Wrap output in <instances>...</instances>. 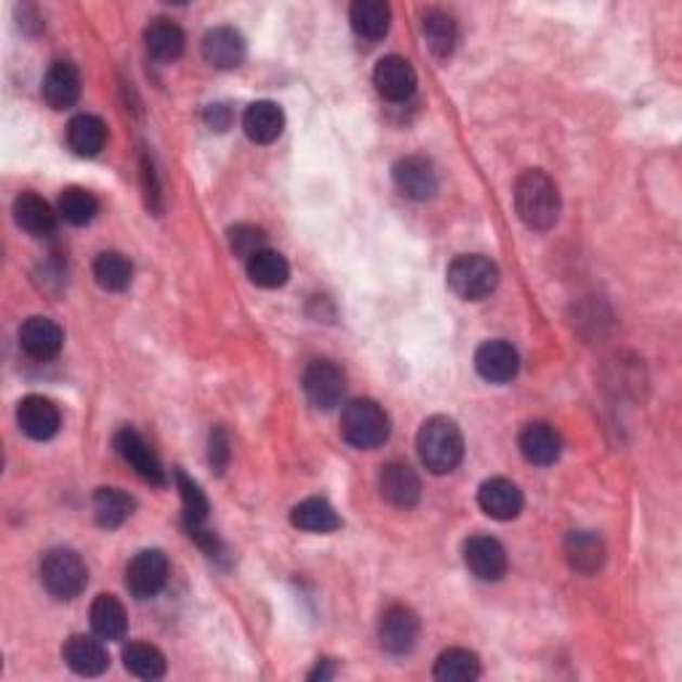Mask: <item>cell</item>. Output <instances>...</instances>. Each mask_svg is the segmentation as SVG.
<instances>
[{
  "label": "cell",
  "mask_w": 682,
  "mask_h": 682,
  "mask_svg": "<svg viewBox=\"0 0 682 682\" xmlns=\"http://www.w3.org/2000/svg\"><path fill=\"white\" fill-rule=\"evenodd\" d=\"M517 217L530 230H552L559 219V190L557 184L539 168L520 173L515 184Z\"/></svg>",
  "instance_id": "obj_1"
},
{
  "label": "cell",
  "mask_w": 682,
  "mask_h": 682,
  "mask_svg": "<svg viewBox=\"0 0 682 682\" xmlns=\"http://www.w3.org/2000/svg\"><path fill=\"white\" fill-rule=\"evenodd\" d=\"M419 459L433 475H448L464 459V437L456 422L448 416H433L422 424L416 437Z\"/></svg>",
  "instance_id": "obj_2"
},
{
  "label": "cell",
  "mask_w": 682,
  "mask_h": 682,
  "mask_svg": "<svg viewBox=\"0 0 682 682\" xmlns=\"http://www.w3.org/2000/svg\"><path fill=\"white\" fill-rule=\"evenodd\" d=\"M342 435L349 446L360 451L378 448L389 437V419L376 400L358 398L344 406L342 411Z\"/></svg>",
  "instance_id": "obj_3"
},
{
  "label": "cell",
  "mask_w": 682,
  "mask_h": 682,
  "mask_svg": "<svg viewBox=\"0 0 682 682\" xmlns=\"http://www.w3.org/2000/svg\"><path fill=\"white\" fill-rule=\"evenodd\" d=\"M40 581L56 600H75L89 584V568L73 550H51L40 559Z\"/></svg>",
  "instance_id": "obj_4"
},
{
  "label": "cell",
  "mask_w": 682,
  "mask_h": 682,
  "mask_svg": "<svg viewBox=\"0 0 682 682\" xmlns=\"http://www.w3.org/2000/svg\"><path fill=\"white\" fill-rule=\"evenodd\" d=\"M448 285L459 299L480 301L497 291L499 267L480 254L456 256L448 267Z\"/></svg>",
  "instance_id": "obj_5"
},
{
  "label": "cell",
  "mask_w": 682,
  "mask_h": 682,
  "mask_svg": "<svg viewBox=\"0 0 682 682\" xmlns=\"http://www.w3.org/2000/svg\"><path fill=\"white\" fill-rule=\"evenodd\" d=\"M305 393L310 403L320 411H331L342 403L344 389H347V376L334 360H312L305 371Z\"/></svg>",
  "instance_id": "obj_6"
},
{
  "label": "cell",
  "mask_w": 682,
  "mask_h": 682,
  "mask_svg": "<svg viewBox=\"0 0 682 682\" xmlns=\"http://www.w3.org/2000/svg\"><path fill=\"white\" fill-rule=\"evenodd\" d=\"M168 581V557L160 550H144L133 555L126 568V587L133 597L147 600L163 592Z\"/></svg>",
  "instance_id": "obj_7"
},
{
  "label": "cell",
  "mask_w": 682,
  "mask_h": 682,
  "mask_svg": "<svg viewBox=\"0 0 682 682\" xmlns=\"http://www.w3.org/2000/svg\"><path fill=\"white\" fill-rule=\"evenodd\" d=\"M115 451L120 453V459L142 477L150 486H163L166 482V469H163L160 459L155 456L153 448L144 442V437L137 429L124 427L115 435Z\"/></svg>",
  "instance_id": "obj_8"
},
{
  "label": "cell",
  "mask_w": 682,
  "mask_h": 682,
  "mask_svg": "<svg viewBox=\"0 0 682 682\" xmlns=\"http://www.w3.org/2000/svg\"><path fill=\"white\" fill-rule=\"evenodd\" d=\"M419 616L406 605H389L378 621V643L393 656H403L416 645Z\"/></svg>",
  "instance_id": "obj_9"
},
{
  "label": "cell",
  "mask_w": 682,
  "mask_h": 682,
  "mask_svg": "<svg viewBox=\"0 0 682 682\" xmlns=\"http://www.w3.org/2000/svg\"><path fill=\"white\" fill-rule=\"evenodd\" d=\"M373 86L389 102H408L416 91V69L403 56H384L373 69Z\"/></svg>",
  "instance_id": "obj_10"
},
{
  "label": "cell",
  "mask_w": 682,
  "mask_h": 682,
  "mask_svg": "<svg viewBox=\"0 0 682 682\" xmlns=\"http://www.w3.org/2000/svg\"><path fill=\"white\" fill-rule=\"evenodd\" d=\"M16 422L30 440H51L60 433L62 413L54 400L43 398V395H30L16 408Z\"/></svg>",
  "instance_id": "obj_11"
},
{
  "label": "cell",
  "mask_w": 682,
  "mask_h": 682,
  "mask_svg": "<svg viewBox=\"0 0 682 682\" xmlns=\"http://www.w3.org/2000/svg\"><path fill=\"white\" fill-rule=\"evenodd\" d=\"M393 177L398 190L411 201H429L437 192V171L433 160L422 155L400 157L393 168Z\"/></svg>",
  "instance_id": "obj_12"
},
{
  "label": "cell",
  "mask_w": 682,
  "mask_h": 682,
  "mask_svg": "<svg viewBox=\"0 0 682 682\" xmlns=\"http://www.w3.org/2000/svg\"><path fill=\"white\" fill-rule=\"evenodd\" d=\"M475 369L486 382L506 384L520 371V355L510 342L493 339L486 342L475 352Z\"/></svg>",
  "instance_id": "obj_13"
},
{
  "label": "cell",
  "mask_w": 682,
  "mask_h": 682,
  "mask_svg": "<svg viewBox=\"0 0 682 682\" xmlns=\"http://www.w3.org/2000/svg\"><path fill=\"white\" fill-rule=\"evenodd\" d=\"M464 563L480 581H499L506 574V552L493 536H472L464 544Z\"/></svg>",
  "instance_id": "obj_14"
},
{
  "label": "cell",
  "mask_w": 682,
  "mask_h": 682,
  "mask_svg": "<svg viewBox=\"0 0 682 682\" xmlns=\"http://www.w3.org/2000/svg\"><path fill=\"white\" fill-rule=\"evenodd\" d=\"M378 491L393 506L408 510L422 499V480L406 462H389L378 475Z\"/></svg>",
  "instance_id": "obj_15"
},
{
  "label": "cell",
  "mask_w": 682,
  "mask_h": 682,
  "mask_svg": "<svg viewBox=\"0 0 682 682\" xmlns=\"http://www.w3.org/2000/svg\"><path fill=\"white\" fill-rule=\"evenodd\" d=\"M20 347L33 360H51L62 352L64 347V331L51 318H35L25 320L20 329Z\"/></svg>",
  "instance_id": "obj_16"
},
{
  "label": "cell",
  "mask_w": 682,
  "mask_h": 682,
  "mask_svg": "<svg viewBox=\"0 0 682 682\" xmlns=\"http://www.w3.org/2000/svg\"><path fill=\"white\" fill-rule=\"evenodd\" d=\"M477 504L493 520H512L523 512V491L506 477H491L477 491Z\"/></svg>",
  "instance_id": "obj_17"
},
{
  "label": "cell",
  "mask_w": 682,
  "mask_h": 682,
  "mask_svg": "<svg viewBox=\"0 0 682 682\" xmlns=\"http://www.w3.org/2000/svg\"><path fill=\"white\" fill-rule=\"evenodd\" d=\"M203 60L217 69H235L246 60V40L232 27H214L203 38Z\"/></svg>",
  "instance_id": "obj_18"
},
{
  "label": "cell",
  "mask_w": 682,
  "mask_h": 682,
  "mask_svg": "<svg viewBox=\"0 0 682 682\" xmlns=\"http://www.w3.org/2000/svg\"><path fill=\"white\" fill-rule=\"evenodd\" d=\"M80 96V73L73 62H54L43 78V99L49 107L67 110Z\"/></svg>",
  "instance_id": "obj_19"
},
{
  "label": "cell",
  "mask_w": 682,
  "mask_h": 682,
  "mask_svg": "<svg viewBox=\"0 0 682 682\" xmlns=\"http://www.w3.org/2000/svg\"><path fill=\"white\" fill-rule=\"evenodd\" d=\"M64 661L75 674L83 678H99L104 669L110 667V656L99 640L86 638V634H75L64 645Z\"/></svg>",
  "instance_id": "obj_20"
},
{
  "label": "cell",
  "mask_w": 682,
  "mask_h": 682,
  "mask_svg": "<svg viewBox=\"0 0 682 682\" xmlns=\"http://www.w3.org/2000/svg\"><path fill=\"white\" fill-rule=\"evenodd\" d=\"M520 451L526 462L536 466H550L559 459L563 442H559L555 427H550L546 422H533L520 433Z\"/></svg>",
  "instance_id": "obj_21"
},
{
  "label": "cell",
  "mask_w": 682,
  "mask_h": 682,
  "mask_svg": "<svg viewBox=\"0 0 682 682\" xmlns=\"http://www.w3.org/2000/svg\"><path fill=\"white\" fill-rule=\"evenodd\" d=\"M14 219L16 224L35 237H46L54 232L56 214L49 203L35 192H22L14 201Z\"/></svg>",
  "instance_id": "obj_22"
},
{
  "label": "cell",
  "mask_w": 682,
  "mask_h": 682,
  "mask_svg": "<svg viewBox=\"0 0 682 682\" xmlns=\"http://www.w3.org/2000/svg\"><path fill=\"white\" fill-rule=\"evenodd\" d=\"M285 115L275 102H254L243 115V128L256 144H270L283 133Z\"/></svg>",
  "instance_id": "obj_23"
},
{
  "label": "cell",
  "mask_w": 682,
  "mask_h": 682,
  "mask_svg": "<svg viewBox=\"0 0 682 682\" xmlns=\"http://www.w3.org/2000/svg\"><path fill=\"white\" fill-rule=\"evenodd\" d=\"M67 142L75 155L96 157L104 150V142H107V126L96 115H75L67 126Z\"/></svg>",
  "instance_id": "obj_24"
},
{
  "label": "cell",
  "mask_w": 682,
  "mask_h": 682,
  "mask_svg": "<svg viewBox=\"0 0 682 682\" xmlns=\"http://www.w3.org/2000/svg\"><path fill=\"white\" fill-rule=\"evenodd\" d=\"M144 46L147 54L157 62H173L184 54V33L177 22L155 20L144 30Z\"/></svg>",
  "instance_id": "obj_25"
},
{
  "label": "cell",
  "mask_w": 682,
  "mask_h": 682,
  "mask_svg": "<svg viewBox=\"0 0 682 682\" xmlns=\"http://www.w3.org/2000/svg\"><path fill=\"white\" fill-rule=\"evenodd\" d=\"M389 5L384 0H355L349 9L352 30L365 40H382L389 33Z\"/></svg>",
  "instance_id": "obj_26"
},
{
  "label": "cell",
  "mask_w": 682,
  "mask_h": 682,
  "mask_svg": "<svg viewBox=\"0 0 682 682\" xmlns=\"http://www.w3.org/2000/svg\"><path fill=\"white\" fill-rule=\"evenodd\" d=\"M91 627L96 638L120 640L128 629V616L124 603L115 594H99L91 605Z\"/></svg>",
  "instance_id": "obj_27"
},
{
  "label": "cell",
  "mask_w": 682,
  "mask_h": 682,
  "mask_svg": "<svg viewBox=\"0 0 682 682\" xmlns=\"http://www.w3.org/2000/svg\"><path fill=\"white\" fill-rule=\"evenodd\" d=\"M422 35L424 40H427V49L433 51L437 60H448V56L453 54V49H456L459 38L456 20L440 9L427 11L422 22Z\"/></svg>",
  "instance_id": "obj_28"
},
{
  "label": "cell",
  "mask_w": 682,
  "mask_h": 682,
  "mask_svg": "<svg viewBox=\"0 0 682 682\" xmlns=\"http://www.w3.org/2000/svg\"><path fill=\"white\" fill-rule=\"evenodd\" d=\"M246 270L250 283L259 285V288H283L291 275V267L288 261H285V256L270 248H261L259 254L250 256L246 261Z\"/></svg>",
  "instance_id": "obj_29"
},
{
  "label": "cell",
  "mask_w": 682,
  "mask_h": 682,
  "mask_svg": "<svg viewBox=\"0 0 682 682\" xmlns=\"http://www.w3.org/2000/svg\"><path fill=\"white\" fill-rule=\"evenodd\" d=\"M291 523L307 533H334L342 526L339 515L325 499H307L296 504L291 512Z\"/></svg>",
  "instance_id": "obj_30"
},
{
  "label": "cell",
  "mask_w": 682,
  "mask_h": 682,
  "mask_svg": "<svg viewBox=\"0 0 682 682\" xmlns=\"http://www.w3.org/2000/svg\"><path fill=\"white\" fill-rule=\"evenodd\" d=\"M133 499L120 488H99L93 493V517L102 528H120L133 515Z\"/></svg>",
  "instance_id": "obj_31"
},
{
  "label": "cell",
  "mask_w": 682,
  "mask_h": 682,
  "mask_svg": "<svg viewBox=\"0 0 682 682\" xmlns=\"http://www.w3.org/2000/svg\"><path fill=\"white\" fill-rule=\"evenodd\" d=\"M565 555L568 563L574 565L581 574H594V570L603 565L605 559V546L600 541V536L590 533V530H574L565 541Z\"/></svg>",
  "instance_id": "obj_32"
},
{
  "label": "cell",
  "mask_w": 682,
  "mask_h": 682,
  "mask_svg": "<svg viewBox=\"0 0 682 682\" xmlns=\"http://www.w3.org/2000/svg\"><path fill=\"white\" fill-rule=\"evenodd\" d=\"M480 678V658L466 648H448L437 656L435 680L472 682Z\"/></svg>",
  "instance_id": "obj_33"
},
{
  "label": "cell",
  "mask_w": 682,
  "mask_h": 682,
  "mask_svg": "<svg viewBox=\"0 0 682 682\" xmlns=\"http://www.w3.org/2000/svg\"><path fill=\"white\" fill-rule=\"evenodd\" d=\"M93 278L104 291H126L131 285L133 267L128 256L118 254V250H104L93 261Z\"/></svg>",
  "instance_id": "obj_34"
},
{
  "label": "cell",
  "mask_w": 682,
  "mask_h": 682,
  "mask_svg": "<svg viewBox=\"0 0 682 682\" xmlns=\"http://www.w3.org/2000/svg\"><path fill=\"white\" fill-rule=\"evenodd\" d=\"M128 672L139 680H160L166 674V656L150 643H131L124 651Z\"/></svg>",
  "instance_id": "obj_35"
},
{
  "label": "cell",
  "mask_w": 682,
  "mask_h": 682,
  "mask_svg": "<svg viewBox=\"0 0 682 682\" xmlns=\"http://www.w3.org/2000/svg\"><path fill=\"white\" fill-rule=\"evenodd\" d=\"M60 214H62V219L73 227L91 224L99 214L96 195L89 190H83V186H67L60 197Z\"/></svg>",
  "instance_id": "obj_36"
},
{
  "label": "cell",
  "mask_w": 682,
  "mask_h": 682,
  "mask_svg": "<svg viewBox=\"0 0 682 682\" xmlns=\"http://www.w3.org/2000/svg\"><path fill=\"white\" fill-rule=\"evenodd\" d=\"M177 482H179V493H182V504H184V526H203L208 517V499L206 493L201 491L195 480L184 475V472H177Z\"/></svg>",
  "instance_id": "obj_37"
},
{
  "label": "cell",
  "mask_w": 682,
  "mask_h": 682,
  "mask_svg": "<svg viewBox=\"0 0 682 682\" xmlns=\"http://www.w3.org/2000/svg\"><path fill=\"white\" fill-rule=\"evenodd\" d=\"M230 246L237 256L243 259H250L254 254H259L265 248V232L254 224H237L230 230Z\"/></svg>",
  "instance_id": "obj_38"
},
{
  "label": "cell",
  "mask_w": 682,
  "mask_h": 682,
  "mask_svg": "<svg viewBox=\"0 0 682 682\" xmlns=\"http://www.w3.org/2000/svg\"><path fill=\"white\" fill-rule=\"evenodd\" d=\"M208 456H211V464L217 472H224L227 462H230V442H227V435L224 429H214L211 433V451H208Z\"/></svg>",
  "instance_id": "obj_39"
},
{
  "label": "cell",
  "mask_w": 682,
  "mask_h": 682,
  "mask_svg": "<svg viewBox=\"0 0 682 682\" xmlns=\"http://www.w3.org/2000/svg\"><path fill=\"white\" fill-rule=\"evenodd\" d=\"M232 120H235V115H232V110L227 107V104H211V107L206 110V124L214 128V131H227V128L232 126Z\"/></svg>",
  "instance_id": "obj_40"
},
{
  "label": "cell",
  "mask_w": 682,
  "mask_h": 682,
  "mask_svg": "<svg viewBox=\"0 0 682 682\" xmlns=\"http://www.w3.org/2000/svg\"><path fill=\"white\" fill-rule=\"evenodd\" d=\"M142 177H144V186H147V203H150V206H155V201H157V197H160V186H157L155 171H153V166H150L147 160L142 163Z\"/></svg>",
  "instance_id": "obj_41"
}]
</instances>
